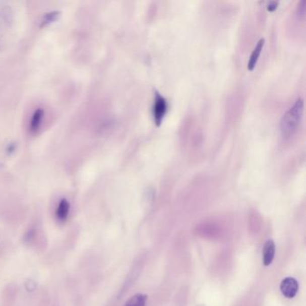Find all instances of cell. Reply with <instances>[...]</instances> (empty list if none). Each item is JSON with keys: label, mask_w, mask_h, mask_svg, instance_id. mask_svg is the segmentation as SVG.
Returning <instances> with one entry per match:
<instances>
[{"label": "cell", "mask_w": 306, "mask_h": 306, "mask_svg": "<svg viewBox=\"0 0 306 306\" xmlns=\"http://www.w3.org/2000/svg\"><path fill=\"white\" fill-rule=\"evenodd\" d=\"M303 112V101L299 98L294 102L293 107L286 111L280 123V131L284 139H291L296 133L298 127L301 123Z\"/></svg>", "instance_id": "cell-1"}, {"label": "cell", "mask_w": 306, "mask_h": 306, "mask_svg": "<svg viewBox=\"0 0 306 306\" xmlns=\"http://www.w3.org/2000/svg\"><path fill=\"white\" fill-rule=\"evenodd\" d=\"M168 104L166 100L163 98L158 92H155V102H154V106H153V116H154V120H155L156 126H161L163 118L166 114Z\"/></svg>", "instance_id": "cell-2"}, {"label": "cell", "mask_w": 306, "mask_h": 306, "mask_svg": "<svg viewBox=\"0 0 306 306\" xmlns=\"http://www.w3.org/2000/svg\"><path fill=\"white\" fill-rule=\"evenodd\" d=\"M280 290L284 296L293 298L298 292V282L293 278H286L281 282Z\"/></svg>", "instance_id": "cell-3"}, {"label": "cell", "mask_w": 306, "mask_h": 306, "mask_svg": "<svg viewBox=\"0 0 306 306\" xmlns=\"http://www.w3.org/2000/svg\"><path fill=\"white\" fill-rule=\"evenodd\" d=\"M275 253H276V246L275 242L272 240L267 241L264 248H263V264L265 266H269L272 263L274 257H275Z\"/></svg>", "instance_id": "cell-4"}, {"label": "cell", "mask_w": 306, "mask_h": 306, "mask_svg": "<svg viewBox=\"0 0 306 306\" xmlns=\"http://www.w3.org/2000/svg\"><path fill=\"white\" fill-rule=\"evenodd\" d=\"M43 117H44V110L41 109V108L37 109L33 112L32 118H31V121H30V126H29V130L31 131V133L34 134V133H36L37 131L40 130Z\"/></svg>", "instance_id": "cell-5"}, {"label": "cell", "mask_w": 306, "mask_h": 306, "mask_svg": "<svg viewBox=\"0 0 306 306\" xmlns=\"http://www.w3.org/2000/svg\"><path fill=\"white\" fill-rule=\"evenodd\" d=\"M264 43H265V39L262 38L260 41H258L257 45L253 49V53L251 55V58L248 62V67H247L249 71H253L254 68L257 65V62L260 58V55H261V50L263 49Z\"/></svg>", "instance_id": "cell-6"}, {"label": "cell", "mask_w": 306, "mask_h": 306, "mask_svg": "<svg viewBox=\"0 0 306 306\" xmlns=\"http://www.w3.org/2000/svg\"><path fill=\"white\" fill-rule=\"evenodd\" d=\"M70 204L68 200L62 199L56 209V217L58 221H66L70 215Z\"/></svg>", "instance_id": "cell-7"}, {"label": "cell", "mask_w": 306, "mask_h": 306, "mask_svg": "<svg viewBox=\"0 0 306 306\" xmlns=\"http://www.w3.org/2000/svg\"><path fill=\"white\" fill-rule=\"evenodd\" d=\"M147 296L146 294H138L129 299L125 306H145L147 302Z\"/></svg>", "instance_id": "cell-8"}, {"label": "cell", "mask_w": 306, "mask_h": 306, "mask_svg": "<svg viewBox=\"0 0 306 306\" xmlns=\"http://www.w3.org/2000/svg\"><path fill=\"white\" fill-rule=\"evenodd\" d=\"M59 15H60V12H57V11L47 13L45 16L43 17V18H42V20H41V28H42V27H46V26H48V25H50V24H52L54 22H56V21L58 19Z\"/></svg>", "instance_id": "cell-9"}, {"label": "cell", "mask_w": 306, "mask_h": 306, "mask_svg": "<svg viewBox=\"0 0 306 306\" xmlns=\"http://www.w3.org/2000/svg\"><path fill=\"white\" fill-rule=\"evenodd\" d=\"M278 2H275V1H272V2H270L269 6H268V10L270 11V12H273L275 11L277 8H278Z\"/></svg>", "instance_id": "cell-10"}]
</instances>
